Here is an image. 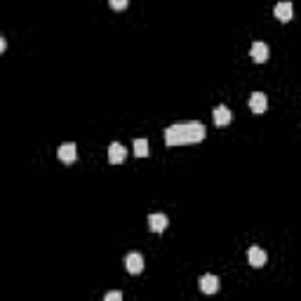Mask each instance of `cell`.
Wrapping results in <instances>:
<instances>
[{
    "label": "cell",
    "instance_id": "8",
    "mask_svg": "<svg viewBox=\"0 0 301 301\" xmlns=\"http://www.w3.org/2000/svg\"><path fill=\"white\" fill-rule=\"evenodd\" d=\"M250 54H252V59L257 64H264V62H268V45L266 43H254L252 45V50H250Z\"/></svg>",
    "mask_w": 301,
    "mask_h": 301
},
{
    "label": "cell",
    "instance_id": "4",
    "mask_svg": "<svg viewBox=\"0 0 301 301\" xmlns=\"http://www.w3.org/2000/svg\"><path fill=\"white\" fill-rule=\"evenodd\" d=\"M125 268H127L129 273H141L144 271V257H141L139 252H129L127 257H125Z\"/></svg>",
    "mask_w": 301,
    "mask_h": 301
},
{
    "label": "cell",
    "instance_id": "11",
    "mask_svg": "<svg viewBox=\"0 0 301 301\" xmlns=\"http://www.w3.org/2000/svg\"><path fill=\"white\" fill-rule=\"evenodd\" d=\"M275 19H280V22H290L292 19V3H278L275 5Z\"/></svg>",
    "mask_w": 301,
    "mask_h": 301
},
{
    "label": "cell",
    "instance_id": "2",
    "mask_svg": "<svg viewBox=\"0 0 301 301\" xmlns=\"http://www.w3.org/2000/svg\"><path fill=\"white\" fill-rule=\"evenodd\" d=\"M125 158H127V150H125V146L118 144V141H113V144L108 146V162H111V165H123Z\"/></svg>",
    "mask_w": 301,
    "mask_h": 301
},
{
    "label": "cell",
    "instance_id": "5",
    "mask_svg": "<svg viewBox=\"0 0 301 301\" xmlns=\"http://www.w3.org/2000/svg\"><path fill=\"white\" fill-rule=\"evenodd\" d=\"M250 108H252V113H257V116L266 113V108H268L266 95H264V92H254V95L250 97Z\"/></svg>",
    "mask_w": 301,
    "mask_h": 301
},
{
    "label": "cell",
    "instance_id": "6",
    "mask_svg": "<svg viewBox=\"0 0 301 301\" xmlns=\"http://www.w3.org/2000/svg\"><path fill=\"white\" fill-rule=\"evenodd\" d=\"M247 259H250V266H254V268H261L264 264L268 261V257H266V252L261 250V247H250V252H247Z\"/></svg>",
    "mask_w": 301,
    "mask_h": 301
},
{
    "label": "cell",
    "instance_id": "15",
    "mask_svg": "<svg viewBox=\"0 0 301 301\" xmlns=\"http://www.w3.org/2000/svg\"><path fill=\"white\" fill-rule=\"evenodd\" d=\"M5 47H7V43H5V38L0 35V52H5Z\"/></svg>",
    "mask_w": 301,
    "mask_h": 301
},
{
    "label": "cell",
    "instance_id": "14",
    "mask_svg": "<svg viewBox=\"0 0 301 301\" xmlns=\"http://www.w3.org/2000/svg\"><path fill=\"white\" fill-rule=\"evenodd\" d=\"M123 299V292H108L106 294V301H120Z\"/></svg>",
    "mask_w": 301,
    "mask_h": 301
},
{
    "label": "cell",
    "instance_id": "3",
    "mask_svg": "<svg viewBox=\"0 0 301 301\" xmlns=\"http://www.w3.org/2000/svg\"><path fill=\"white\" fill-rule=\"evenodd\" d=\"M57 156H59V160L62 162L71 165V162L78 160V148H76V144H62L59 146V150H57Z\"/></svg>",
    "mask_w": 301,
    "mask_h": 301
},
{
    "label": "cell",
    "instance_id": "13",
    "mask_svg": "<svg viewBox=\"0 0 301 301\" xmlns=\"http://www.w3.org/2000/svg\"><path fill=\"white\" fill-rule=\"evenodd\" d=\"M108 5H111L113 10H125V7H127V0H108Z\"/></svg>",
    "mask_w": 301,
    "mask_h": 301
},
{
    "label": "cell",
    "instance_id": "9",
    "mask_svg": "<svg viewBox=\"0 0 301 301\" xmlns=\"http://www.w3.org/2000/svg\"><path fill=\"white\" fill-rule=\"evenodd\" d=\"M167 217L165 214H148V229L153 233H162V231L167 229Z\"/></svg>",
    "mask_w": 301,
    "mask_h": 301
},
{
    "label": "cell",
    "instance_id": "12",
    "mask_svg": "<svg viewBox=\"0 0 301 301\" xmlns=\"http://www.w3.org/2000/svg\"><path fill=\"white\" fill-rule=\"evenodd\" d=\"M134 156H137V158H146V156H148V141H146V139H137V141H134Z\"/></svg>",
    "mask_w": 301,
    "mask_h": 301
},
{
    "label": "cell",
    "instance_id": "7",
    "mask_svg": "<svg viewBox=\"0 0 301 301\" xmlns=\"http://www.w3.org/2000/svg\"><path fill=\"white\" fill-rule=\"evenodd\" d=\"M212 118H214V125H217V127H223V125H229L231 120H233V113H231L229 106H217Z\"/></svg>",
    "mask_w": 301,
    "mask_h": 301
},
{
    "label": "cell",
    "instance_id": "10",
    "mask_svg": "<svg viewBox=\"0 0 301 301\" xmlns=\"http://www.w3.org/2000/svg\"><path fill=\"white\" fill-rule=\"evenodd\" d=\"M200 290L205 292V294H214V292H219V278L217 275H202L200 278Z\"/></svg>",
    "mask_w": 301,
    "mask_h": 301
},
{
    "label": "cell",
    "instance_id": "1",
    "mask_svg": "<svg viewBox=\"0 0 301 301\" xmlns=\"http://www.w3.org/2000/svg\"><path fill=\"white\" fill-rule=\"evenodd\" d=\"M205 125L198 120H189V123H177L170 125L165 129V144L167 146H186V144H200L205 139Z\"/></svg>",
    "mask_w": 301,
    "mask_h": 301
}]
</instances>
